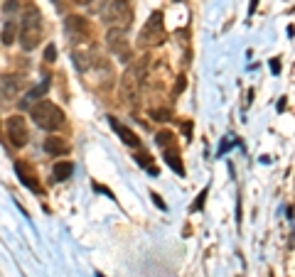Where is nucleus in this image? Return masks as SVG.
<instances>
[{
	"label": "nucleus",
	"mask_w": 295,
	"mask_h": 277,
	"mask_svg": "<svg viewBox=\"0 0 295 277\" xmlns=\"http://www.w3.org/2000/svg\"><path fill=\"white\" fill-rule=\"evenodd\" d=\"M155 140H158V145L165 150V147H172V145H177L175 143V135L170 133V130H160L158 135H155Z\"/></svg>",
	"instance_id": "17"
},
{
	"label": "nucleus",
	"mask_w": 295,
	"mask_h": 277,
	"mask_svg": "<svg viewBox=\"0 0 295 277\" xmlns=\"http://www.w3.org/2000/svg\"><path fill=\"white\" fill-rule=\"evenodd\" d=\"M45 59H47V62H54V59H57V47H54V45L47 47V49H45Z\"/></svg>",
	"instance_id": "18"
},
{
	"label": "nucleus",
	"mask_w": 295,
	"mask_h": 277,
	"mask_svg": "<svg viewBox=\"0 0 295 277\" xmlns=\"http://www.w3.org/2000/svg\"><path fill=\"white\" fill-rule=\"evenodd\" d=\"M71 174H74V165L69 160L54 162V167H52V177L57 179V182H67V179H71Z\"/></svg>",
	"instance_id": "13"
},
{
	"label": "nucleus",
	"mask_w": 295,
	"mask_h": 277,
	"mask_svg": "<svg viewBox=\"0 0 295 277\" xmlns=\"http://www.w3.org/2000/svg\"><path fill=\"white\" fill-rule=\"evenodd\" d=\"M77 3H81V5H89V3H94V0H77Z\"/></svg>",
	"instance_id": "22"
},
{
	"label": "nucleus",
	"mask_w": 295,
	"mask_h": 277,
	"mask_svg": "<svg viewBox=\"0 0 295 277\" xmlns=\"http://www.w3.org/2000/svg\"><path fill=\"white\" fill-rule=\"evenodd\" d=\"M271 69H273V74H278V71H281V64H278V59H273V62H271Z\"/></svg>",
	"instance_id": "21"
},
{
	"label": "nucleus",
	"mask_w": 295,
	"mask_h": 277,
	"mask_svg": "<svg viewBox=\"0 0 295 277\" xmlns=\"http://www.w3.org/2000/svg\"><path fill=\"white\" fill-rule=\"evenodd\" d=\"M15 174H17V179H20V184H23V187H27L30 191H34V194H40V184H37L34 174L27 169L25 162H15Z\"/></svg>",
	"instance_id": "10"
},
{
	"label": "nucleus",
	"mask_w": 295,
	"mask_h": 277,
	"mask_svg": "<svg viewBox=\"0 0 295 277\" xmlns=\"http://www.w3.org/2000/svg\"><path fill=\"white\" fill-rule=\"evenodd\" d=\"M108 125H111V128H114L116 133L121 135V140H123L125 145H128V147H140V140H138V135L133 133V130H131V128H125V125H121V123L116 121V118H108Z\"/></svg>",
	"instance_id": "11"
},
{
	"label": "nucleus",
	"mask_w": 295,
	"mask_h": 277,
	"mask_svg": "<svg viewBox=\"0 0 295 277\" xmlns=\"http://www.w3.org/2000/svg\"><path fill=\"white\" fill-rule=\"evenodd\" d=\"M17 27H20V25L15 23V20H5V25H3V32H0V42H3V45L5 47H10L12 42H15V39H17Z\"/></svg>",
	"instance_id": "15"
},
{
	"label": "nucleus",
	"mask_w": 295,
	"mask_h": 277,
	"mask_svg": "<svg viewBox=\"0 0 295 277\" xmlns=\"http://www.w3.org/2000/svg\"><path fill=\"white\" fill-rule=\"evenodd\" d=\"M5 135L15 147H25L27 145V123L23 115H10L5 121Z\"/></svg>",
	"instance_id": "7"
},
{
	"label": "nucleus",
	"mask_w": 295,
	"mask_h": 277,
	"mask_svg": "<svg viewBox=\"0 0 295 277\" xmlns=\"http://www.w3.org/2000/svg\"><path fill=\"white\" fill-rule=\"evenodd\" d=\"M17 89H20V78L17 76H10V74L0 76V96L3 98H12L17 93Z\"/></svg>",
	"instance_id": "12"
},
{
	"label": "nucleus",
	"mask_w": 295,
	"mask_h": 277,
	"mask_svg": "<svg viewBox=\"0 0 295 277\" xmlns=\"http://www.w3.org/2000/svg\"><path fill=\"white\" fill-rule=\"evenodd\" d=\"M162 155H165V162L177 172V174H185V167L180 162V150H177V145H172V147H165L162 150Z\"/></svg>",
	"instance_id": "14"
},
{
	"label": "nucleus",
	"mask_w": 295,
	"mask_h": 277,
	"mask_svg": "<svg viewBox=\"0 0 295 277\" xmlns=\"http://www.w3.org/2000/svg\"><path fill=\"white\" fill-rule=\"evenodd\" d=\"M30 115H32V121L37 128H42V130H59V128H64V111L59 108L57 103H52V101H40V103H34L32 108H30Z\"/></svg>",
	"instance_id": "2"
},
{
	"label": "nucleus",
	"mask_w": 295,
	"mask_h": 277,
	"mask_svg": "<svg viewBox=\"0 0 295 277\" xmlns=\"http://www.w3.org/2000/svg\"><path fill=\"white\" fill-rule=\"evenodd\" d=\"M49 86H52V78H42V81H40V84H37L32 91H27V93H25V98L20 101V106H23V108H32L34 101L42 98L47 91H49Z\"/></svg>",
	"instance_id": "9"
},
{
	"label": "nucleus",
	"mask_w": 295,
	"mask_h": 277,
	"mask_svg": "<svg viewBox=\"0 0 295 277\" xmlns=\"http://www.w3.org/2000/svg\"><path fill=\"white\" fill-rule=\"evenodd\" d=\"M106 47H108V52L116 54L121 62H131V47H128V37H125V30L121 27H108V32H106Z\"/></svg>",
	"instance_id": "5"
},
{
	"label": "nucleus",
	"mask_w": 295,
	"mask_h": 277,
	"mask_svg": "<svg viewBox=\"0 0 295 277\" xmlns=\"http://www.w3.org/2000/svg\"><path fill=\"white\" fill-rule=\"evenodd\" d=\"M205 199H207V189L202 191V194H199V199H197V204H194L192 209H194V211H199V209H202V204H205Z\"/></svg>",
	"instance_id": "19"
},
{
	"label": "nucleus",
	"mask_w": 295,
	"mask_h": 277,
	"mask_svg": "<svg viewBox=\"0 0 295 277\" xmlns=\"http://www.w3.org/2000/svg\"><path fill=\"white\" fill-rule=\"evenodd\" d=\"M165 37V25H162V12H153L150 20L145 23V27L138 34V45L140 47H155L162 42Z\"/></svg>",
	"instance_id": "4"
},
{
	"label": "nucleus",
	"mask_w": 295,
	"mask_h": 277,
	"mask_svg": "<svg viewBox=\"0 0 295 277\" xmlns=\"http://www.w3.org/2000/svg\"><path fill=\"white\" fill-rule=\"evenodd\" d=\"M64 30H67L69 34V39L74 42V45H81V42H86L89 39V23L81 17V15H69L67 17V23H64Z\"/></svg>",
	"instance_id": "8"
},
{
	"label": "nucleus",
	"mask_w": 295,
	"mask_h": 277,
	"mask_svg": "<svg viewBox=\"0 0 295 277\" xmlns=\"http://www.w3.org/2000/svg\"><path fill=\"white\" fill-rule=\"evenodd\" d=\"M20 27H17V42L25 52H32L40 47L42 42V34H45V25H42V12L37 5H30L23 10V20H20Z\"/></svg>",
	"instance_id": "1"
},
{
	"label": "nucleus",
	"mask_w": 295,
	"mask_h": 277,
	"mask_svg": "<svg viewBox=\"0 0 295 277\" xmlns=\"http://www.w3.org/2000/svg\"><path fill=\"white\" fill-rule=\"evenodd\" d=\"M45 152H47V155L59 157V155H67L69 147H67V143H64L62 137H47V140H45Z\"/></svg>",
	"instance_id": "16"
},
{
	"label": "nucleus",
	"mask_w": 295,
	"mask_h": 277,
	"mask_svg": "<svg viewBox=\"0 0 295 277\" xmlns=\"http://www.w3.org/2000/svg\"><path fill=\"white\" fill-rule=\"evenodd\" d=\"M143 69H145V64H138L136 69L125 71V76L121 78V96L131 106L138 103V84H140V76H143Z\"/></svg>",
	"instance_id": "6"
},
{
	"label": "nucleus",
	"mask_w": 295,
	"mask_h": 277,
	"mask_svg": "<svg viewBox=\"0 0 295 277\" xmlns=\"http://www.w3.org/2000/svg\"><path fill=\"white\" fill-rule=\"evenodd\" d=\"M17 10V0H8L5 3V12H15Z\"/></svg>",
	"instance_id": "20"
},
{
	"label": "nucleus",
	"mask_w": 295,
	"mask_h": 277,
	"mask_svg": "<svg viewBox=\"0 0 295 277\" xmlns=\"http://www.w3.org/2000/svg\"><path fill=\"white\" fill-rule=\"evenodd\" d=\"M103 20L108 27H121L125 30L131 20H133V8H131V3H125V0H111L108 5H106V10H103Z\"/></svg>",
	"instance_id": "3"
}]
</instances>
